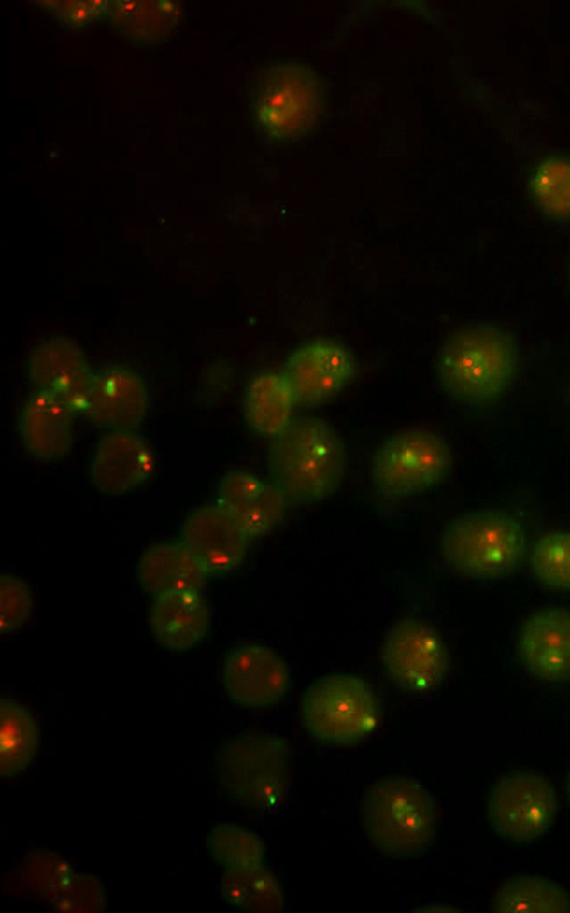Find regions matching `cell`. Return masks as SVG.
<instances>
[{"label": "cell", "instance_id": "ac0fdd59", "mask_svg": "<svg viewBox=\"0 0 570 913\" xmlns=\"http://www.w3.org/2000/svg\"><path fill=\"white\" fill-rule=\"evenodd\" d=\"M72 409L60 398L46 392L33 394L26 402L20 431L28 451L41 459L63 456L71 446Z\"/></svg>", "mask_w": 570, "mask_h": 913}, {"label": "cell", "instance_id": "44dd1931", "mask_svg": "<svg viewBox=\"0 0 570 913\" xmlns=\"http://www.w3.org/2000/svg\"><path fill=\"white\" fill-rule=\"evenodd\" d=\"M295 402L282 373L261 372L247 387L244 399L245 419L256 434L274 438L293 419Z\"/></svg>", "mask_w": 570, "mask_h": 913}, {"label": "cell", "instance_id": "83f0119b", "mask_svg": "<svg viewBox=\"0 0 570 913\" xmlns=\"http://www.w3.org/2000/svg\"><path fill=\"white\" fill-rule=\"evenodd\" d=\"M288 499L273 483H266L254 499L227 513L249 538L263 535L277 525L285 515Z\"/></svg>", "mask_w": 570, "mask_h": 913}, {"label": "cell", "instance_id": "cb8c5ba5", "mask_svg": "<svg viewBox=\"0 0 570 913\" xmlns=\"http://www.w3.org/2000/svg\"><path fill=\"white\" fill-rule=\"evenodd\" d=\"M494 912H569L570 897L557 884L541 877H513L501 885L492 901Z\"/></svg>", "mask_w": 570, "mask_h": 913}, {"label": "cell", "instance_id": "7402d4cb", "mask_svg": "<svg viewBox=\"0 0 570 913\" xmlns=\"http://www.w3.org/2000/svg\"><path fill=\"white\" fill-rule=\"evenodd\" d=\"M0 775L24 770L39 749V729L31 713L10 698L0 701Z\"/></svg>", "mask_w": 570, "mask_h": 913}, {"label": "cell", "instance_id": "4fadbf2b", "mask_svg": "<svg viewBox=\"0 0 570 913\" xmlns=\"http://www.w3.org/2000/svg\"><path fill=\"white\" fill-rule=\"evenodd\" d=\"M519 657L530 673L550 682L570 679V611L547 608L531 614L518 633Z\"/></svg>", "mask_w": 570, "mask_h": 913}, {"label": "cell", "instance_id": "6da1fadb", "mask_svg": "<svg viewBox=\"0 0 570 913\" xmlns=\"http://www.w3.org/2000/svg\"><path fill=\"white\" fill-rule=\"evenodd\" d=\"M519 362L518 344L508 331L492 324H473L456 330L442 343L435 373L452 400L488 407L508 392Z\"/></svg>", "mask_w": 570, "mask_h": 913}, {"label": "cell", "instance_id": "ba28073f", "mask_svg": "<svg viewBox=\"0 0 570 913\" xmlns=\"http://www.w3.org/2000/svg\"><path fill=\"white\" fill-rule=\"evenodd\" d=\"M451 451L438 434L423 429L397 433L374 451L371 477L391 498H405L438 485L449 473Z\"/></svg>", "mask_w": 570, "mask_h": 913}, {"label": "cell", "instance_id": "ffe728a7", "mask_svg": "<svg viewBox=\"0 0 570 913\" xmlns=\"http://www.w3.org/2000/svg\"><path fill=\"white\" fill-rule=\"evenodd\" d=\"M207 573L184 544L175 543L151 545L145 551L138 565L139 583L153 595L184 590L199 592Z\"/></svg>", "mask_w": 570, "mask_h": 913}, {"label": "cell", "instance_id": "7c38bea8", "mask_svg": "<svg viewBox=\"0 0 570 913\" xmlns=\"http://www.w3.org/2000/svg\"><path fill=\"white\" fill-rule=\"evenodd\" d=\"M222 681L226 693L238 705L264 708L284 697L289 674L275 651L259 644H245L228 653Z\"/></svg>", "mask_w": 570, "mask_h": 913}, {"label": "cell", "instance_id": "603a6c76", "mask_svg": "<svg viewBox=\"0 0 570 913\" xmlns=\"http://www.w3.org/2000/svg\"><path fill=\"white\" fill-rule=\"evenodd\" d=\"M222 896L232 906L247 912H278L284 897L278 881L262 865L225 870Z\"/></svg>", "mask_w": 570, "mask_h": 913}, {"label": "cell", "instance_id": "e0dca14e", "mask_svg": "<svg viewBox=\"0 0 570 913\" xmlns=\"http://www.w3.org/2000/svg\"><path fill=\"white\" fill-rule=\"evenodd\" d=\"M153 469V455L142 440L119 430L100 441L91 463V479L104 493L122 494L146 480Z\"/></svg>", "mask_w": 570, "mask_h": 913}, {"label": "cell", "instance_id": "30bf717a", "mask_svg": "<svg viewBox=\"0 0 570 913\" xmlns=\"http://www.w3.org/2000/svg\"><path fill=\"white\" fill-rule=\"evenodd\" d=\"M382 662L397 687L420 693L443 680L449 658L444 643L431 627L416 620H403L389 632L382 648Z\"/></svg>", "mask_w": 570, "mask_h": 913}, {"label": "cell", "instance_id": "8992f818", "mask_svg": "<svg viewBox=\"0 0 570 913\" xmlns=\"http://www.w3.org/2000/svg\"><path fill=\"white\" fill-rule=\"evenodd\" d=\"M301 720L314 739L350 746L367 736L379 719V701L360 677L333 673L311 683L301 700Z\"/></svg>", "mask_w": 570, "mask_h": 913}, {"label": "cell", "instance_id": "8fae6325", "mask_svg": "<svg viewBox=\"0 0 570 913\" xmlns=\"http://www.w3.org/2000/svg\"><path fill=\"white\" fill-rule=\"evenodd\" d=\"M354 369V358L345 346L331 339H315L288 356L282 375L295 401L311 406L322 404L344 389Z\"/></svg>", "mask_w": 570, "mask_h": 913}, {"label": "cell", "instance_id": "4dcf8cb0", "mask_svg": "<svg viewBox=\"0 0 570 913\" xmlns=\"http://www.w3.org/2000/svg\"><path fill=\"white\" fill-rule=\"evenodd\" d=\"M101 0L95 1H65L61 4L63 18L72 25H82L88 21L92 11L100 10Z\"/></svg>", "mask_w": 570, "mask_h": 913}, {"label": "cell", "instance_id": "484cf974", "mask_svg": "<svg viewBox=\"0 0 570 913\" xmlns=\"http://www.w3.org/2000/svg\"><path fill=\"white\" fill-rule=\"evenodd\" d=\"M531 190L544 213L557 218L570 217V158L543 159L533 174Z\"/></svg>", "mask_w": 570, "mask_h": 913}, {"label": "cell", "instance_id": "9c48e42d", "mask_svg": "<svg viewBox=\"0 0 570 913\" xmlns=\"http://www.w3.org/2000/svg\"><path fill=\"white\" fill-rule=\"evenodd\" d=\"M488 812L494 829L512 841H529L546 832L557 815L552 785L542 776L512 773L493 785Z\"/></svg>", "mask_w": 570, "mask_h": 913}, {"label": "cell", "instance_id": "5bb4252c", "mask_svg": "<svg viewBox=\"0 0 570 913\" xmlns=\"http://www.w3.org/2000/svg\"><path fill=\"white\" fill-rule=\"evenodd\" d=\"M29 376L41 391L60 398L72 410L87 407L94 376L70 340L52 338L39 343L29 358Z\"/></svg>", "mask_w": 570, "mask_h": 913}, {"label": "cell", "instance_id": "f546056e", "mask_svg": "<svg viewBox=\"0 0 570 913\" xmlns=\"http://www.w3.org/2000/svg\"><path fill=\"white\" fill-rule=\"evenodd\" d=\"M266 483L245 472H230L222 480L218 492V507L228 512L256 498Z\"/></svg>", "mask_w": 570, "mask_h": 913}, {"label": "cell", "instance_id": "d6986e66", "mask_svg": "<svg viewBox=\"0 0 570 913\" xmlns=\"http://www.w3.org/2000/svg\"><path fill=\"white\" fill-rule=\"evenodd\" d=\"M208 610L198 592L184 590L155 595L149 625L158 642L170 650L198 643L208 628Z\"/></svg>", "mask_w": 570, "mask_h": 913}, {"label": "cell", "instance_id": "277c9868", "mask_svg": "<svg viewBox=\"0 0 570 913\" xmlns=\"http://www.w3.org/2000/svg\"><path fill=\"white\" fill-rule=\"evenodd\" d=\"M527 551V535L512 515L494 509L473 511L443 528L440 552L456 573L492 580L512 573Z\"/></svg>", "mask_w": 570, "mask_h": 913}, {"label": "cell", "instance_id": "4316f807", "mask_svg": "<svg viewBox=\"0 0 570 913\" xmlns=\"http://www.w3.org/2000/svg\"><path fill=\"white\" fill-rule=\"evenodd\" d=\"M530 569L542 585L570 591V532L542 535L531 551Z\"/></svg>", "mask_w": 570, "mask_h": 913}, {"label": "cell", "instance_id": "52a82bcc", "mask_svg": "<svg viewBox=\"0 0 570 913\" xmlns=\"http://www.w3.org/2000/svg\"><path fill=\"white\" fill-rule=\"evenodd\" d=\"M323 104L321 80L306 65L276 62L259 78L256 118L274 139L294 140L308 134L322 117Z\"/></svg>", "mask_w": 570, "mask_h": 913}, {"label": "cell", "instance_id": "7a4b0ae2", "mask_svg": "<svg viewBox=\"0 0 570 913\" xmlns=\"http://www.w3.org/2000/svg\"><path fill=\"white\" fill-rule=\"evenodd\" d=\"M340 435L315 417L293 418L273 438L268 467L273 484L288 501L315 502L332 495L345 473Z\"/></svg>", "mask_w": 570, "mask_h": 913}, {"label": "cell", "instance_id": "d4e9b609", "mask_svg": "<svg viewBox=\"0 0 570 913\" xmlns=\"http://www.w3.org/2000/svg\"><path fill=\"white\" fill-rule=\"evenodd\" d=\"M214 859L225 870H236L263 864L265 848L253 833L230 823L215 826L207 838Z\"/></svg>", "mask_w": 570, "mask_h": 913}, {"label": "cell", "instance_id": "2e32d148", "mask_svg": "<svg viewBox=\"0 0 570 913\" xmlns=\"http://www.w3.org/2000/svg\"><path fill=\"white\" fill-rule=\"evenodd\" d=\"M148 407L142 380L121 367H109L94 377L87 414L100 427L136 428Z\"/></svg>", "mask_w": 570, "mask_h": 913}, {"label": "cell", "instance_id": "9a60e30c", "mask_svg": "<svg viewBox=\"0 0 570 913\" xmlns=\"http://www.w3.org/2000/svg\"><path fill=\"white\" fill-rule=\"evenodd\" d=\"M248 537L220 507L194 512L183 527L184 545L207 572H225L244 559Z\"/></svg>", "mask_w": 570, "mask_h": 913}, {"label": "cell", "instance_id": "3957f363", "mask_svg": "<svg viewBox=\"0 0 570 913\" xmlns=\"http://www.w3.org/2000/svg\"><path fill=\"white\" fill-rule=\"evenodd\" d=\"M361 817L370 843L391 857L420 856L434 841V802L423 786L404 776L372 784L364 794Z\"/></svg>", "mask_w": 570, "mask_h": 913}, {"label": "cell", "instance_id": "f1b7e54d", "mask_svg": "<svg viewBox=\"0 0 570 913\" xmlns=\"http://www.w3.org/2000/svg\"><path fill=\"white\" fill-rule=\"evenodd\" d=\"M31 598L24 582L11 575L0 576V630L18 629L28 618Z\"/></svg>", "mask_w": 570, "mask_h": 913}, {"label": "cell", "instance_id": "5b68a950", "mask_svg": "<svg viewBox=\"0 0 570 913\" xmlns=\"http://www.w3.org/2000/svg\"><path fill=\"white\" fill-rule=\"evenodd\" d=\"M215 771L232 800L250 809H269L282 803L288 789L287 745L267 734H239L220 745Z\"/></svg>", "mask_w": 570, "mask_h": 913}, {"label": "cell", "instance_id": "1f68e13d", "mask_svg": "<svg viewBox=\"0 0 570 913\" xmlns=\"http://www.w3.org/2000/svg\"><path fill=\"white\" fill-rule=\"evenodd\" d=\"M568 791H569V797H570V775H569V778H568Z\"/></svg>", "mask_w": 570, "mask_h": 913}]
</instances>
